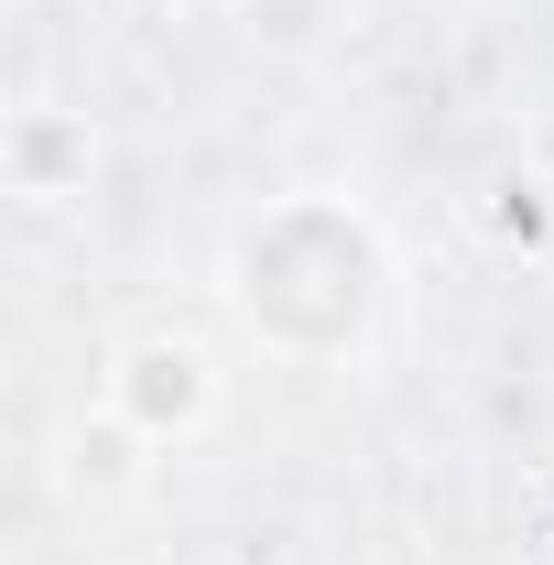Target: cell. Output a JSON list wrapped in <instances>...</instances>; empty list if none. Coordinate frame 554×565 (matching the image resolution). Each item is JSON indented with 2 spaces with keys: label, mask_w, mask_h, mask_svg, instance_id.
Segmentation results:
<instances>
[{
  "label": "cell",
  "mask_w": 554,
  "mask_h": 565,
  "mask_svg": "<svg viewBox=\"0 0 554 565\" xmlns=\"http://www.w3.org/2000/svg\"><path fill=\"white\" fill-rule=\"evenodd\" d=\"M174 11H228V0H174Z\"/></svg>",
  "instance_id": "obj_7"
},
{
  "label": "cell",
  "mask_w": 554,
  "mask_h": 565,
  "mask_svg": "<svg viewBox=\"0 0 554 565\" xmlns=\"http://www.w3.org/2000/svg\"><path fill=\"white\" fill-rule=\"evenodd\" d=\"M0 174H11L22 207H76V196L98 185V131H87V109H66V98H22L11 131H0Z\"/></svg>",
  "instance_id": "obj_3"
},
{
  "label": "cell",
  "mask_w": 554,
  "mask_h": 565,
  "mask_svg": "<svg viewBox=\"0 0 554 565\" xmlns=\"http://www.w3.org/2000/svg\"><path fill=\"white\" fill-rule=\"evenodd\" d=\"M522 163H533V174L554 185V109H533V141H522Z\"/></svg>",
  "instance_id": "obj_6"
},
{
  "label": "cell",
  "mask_w": 554,
  "mask_h": 565,
  "mask_svg": "<svg viewBox=\"0 0 554 565\" xmlns=\"http://www.w3.org/2000/svg\"><path fill=\"white\" fill-rule=\"evenodd\" d=\"M381 228L338 196H294L273 207L239 250H228V305H239V327L283 359H316V316L305 305H327V327H338V359L370 338V316H381Z\"/></svg>",
  "instance_id": "obj_1"
},
{
  "label": "cell",
  "mask_w": 554,
  "mask_h": 565,
  "mask_svg": "<svg viewBox=\"0 0 554 565\" xmlns=\"http://www.w3.org/2000/svg\"><path fill=\"white\" fill-rule=\"evenodd\" d=\"M479 228H489V250H522V262H544V250H554V185L533 174V163L489 174V196H479Z\"/></svg>",
  "instance_id": "obj_5"
},
{
  "label": "cell",
  "mask_w": 554,
  "mask_h": 565,
  "mask_svg": "<svg viewBox=\"0 0 554 565\" xmlns=\"http://www.w3.org/2000/svg\"><path fill=\"white\" fill-rule=\"evenodd\" d=\"M55 479H66L76 500H131L141 479H152V446H141L131 424L98 403V424H76L66 446H55Z\"/></svg>",
  "instance_id": "obj_4"
},
{
  "label": "cell",
  "mask_w": 554,
  "mask_h": 565,
  "mask_svg": "<svg viewBox=\"0 0 554 565\" xmlns=\"http://www.w3.org/2000/svg\"><path fill=\"white\" fill-rule=\"evenodd\" d=\"M98 403H109V414L131 424L141 446H196V435L217 424V403H228V381H217V359L196 349V338L152 327V338H131V349L109 359Z\"/></svg>",
  "instance_id": "obj_2"
}]
</instances>
